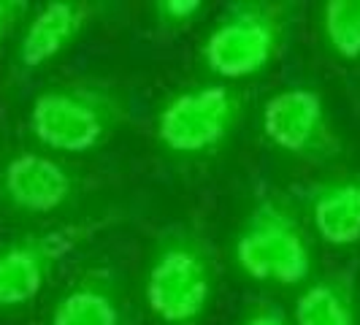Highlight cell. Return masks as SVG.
Instances as JSON below:
<instances>
[{
	"label": "cell",
	"instance_id": "obj_2",
	"mask_svg": "<svg viewBox=\"0 0 360 325\" xmlns=\"http://www.w3.org/2000/svg\"><path fill=\"white\" fill-rule=\"evenodd\" d=\"M125 117V103L111 87L71 82L38 92L30 106V133L54 152L84 155L106 144Z\"/></svg>",
	"mask_w": 360,
	"mask_h": 325
},
{
	"label": "cell",
	"instance_id": "obj_15",
	"mask_svg": "<svg viewBox=\"0 0 360 325\" xmlns=\"http://www.w3.org/2000/svg\"><path fill=\"white\" fill-rule=\"evenodd\" d=\"M241 325H290L288 317L282 314L279 307H271V304H260V307L250 309V314L244 317Z\"/></svg>",
	"mask_w": 360,
	"mask_h": 325
},
{
	"label": "cell",
	"instance_id": "obj_8",
	"mask_svg": "<svg viewBox=\"0 0 360 325\" xmlns=\"http://www.w3.org/2000/svg\"><path fill=\"white\" fill-rule=\"evenodd\" d=\"M0 193L17 212L52 215L76 193V177L49 155L19 152L0 171Z\"/></svg>",
	"mask_w": 360,
	"mask_h": 325
},
{
	"label": "cell",
	"instance_id": "obj_1",
	"mask_svg": "<svg viewBox=\"0 0 360 325\" xmlns=\"http://www.w3.org/2000/svg\"><path fill=\"white\" fill-rule=\"evenodd\" d=\"M217 260L195 228H174L149 257L144 298L158 325H200L212 304Z\"/></svg>",
	"mask_w": 360,
	"mask_h": 325
},
{
	"label": "cell",
	"instance_id": "obj_16",
	"mask_svg": "<svg viewBox=\"0 0 360 325\" xmlns=\"http://www.w3.org/2000/svg\"><path fill=\"white\" fill-rule=\"evenodd\" d=\"M27 6L25 3H14V0H0V41L8 36V30L17 25V19L22 17Z\"/></svg>",
	"mask_w": 360,
	"mask_h": 325
},
{
	"label": "cell",
	"instance_id": "obj_9",
	"mask_svg": "<svg viewBox=\"0 0 360 325\" xmlns=\"http://www.w3.org/2000/svg\"><path fill=\"white\" fill-rule=\"evenodd\" d=\"M122 285L111 266H92L76 276L52 309L49 325H125Z\"/></svg>",
	"mask_w": 360,
	"mask_h": 325
},
{
	"label": "cell",
	"instance_id": "obj_13",
	"mask_svg": "<svg viewBox=\"0 0 360 325\" xmlns=\"http://www.w3.org/2000/svg\"><path fill=\"white\" fill-rule=\"evenodd\" d=\"M323 38L339 60H360V0H328L320 14Z\"/></svg>",
	"mask_w": 360,
	"mask_h": 325
},
{
	"label": "cell",
	"instance_id": "obj_14",
	"mask_svg": "<svg viewBox=\"0 0 360 325\" xmlns=\"http://www.w3.org/2000/svg\"><path fill=\"white\" fill-rule=\"evenodd\" d=\"M203 11L200 0H158L155 3V17L160 30H181L190 22H195Z\"/></svg>",
	"mask_w": 360,
	"mask_h": 325
},
{
	"label": "cell",
	"instance_id": "obj_3",
	"mask_svg": "<svg viewBox=\"0 0 360 325\" xmlns=\"http://www.w3.org/2000/svg\"><path fill=\"white\" fill-rule=\"evenodd\" d=\"M236 266L255 282L301 285L311 274V250L298 217L276 196H260L236 236Z\"/></svg>",
	"mask_w": 360,
	"mask_h": 325
},
{
	"label": "cell",
	"instance_id": "obj_11",
	"mask_svg": "<svg viewBox=\"0 0 360 325\" xmlns=\"http://www.w3.org/2000/svg\"><path fill=\"white\" fill-rule=\"evenodd\" d=\"M307 209L314 231L325 244H360V177L314 181L307 190Z\"/></svg>",
	"mask_w": 360,
	"mask_h": 325
},
{
	"label": "cell",
	"instance_id": "obj_6",
	"mask_svg": "<svg viewBox=\"0 0 360 325\" xmlns=\"http://www.w3.org/2000/svg\"><path fill=\"white\" fill-rule=\"evenodd\" d=\"M241 92L228 84H198L171 95L158 111V144L174 158H203L228 141L241 120Z\"/></svg>",
	"mask_w": 360,
	"mask_h": 325
},
{
	"label": "cell",
	"instance_id": "obj_7",
	"mask_svg": "<svg viewBox=\"0 0 360 325\" xmlns=\"http://www.w3.org/2000/svg\"><path fill=\"white\" fill-rule=\"evenodd\" d=\"M260 130L274 149L298 160L325 162L342 152V139L330 122L323 95L311 87L274 92L260 111Z\"/></svg>",
	"mask_w": 360,
	"mask_h": 325
},
{
	"label": "cell",
	"instance_id": "obj_12",
	"mask_svg": "<svg viewBox=\"0 0 360 325\" xmlns=\"http://www.w3.org/2000/svg\"><path fill=\"white\" fill-rule=\"evenodd\" d=\"M295 325H360L355 271H336L311 282L295 301Z\"/></svg>",
	"mask_w": 360,
	"mask_h": 325
},
{
	"label": "cell",
	"instance_id": "obj_5",
	"mask_svg": "<svg viewBox=\"0 0 360 325\" xmlns=\"http://www.w3.org/2000/svg\"><path fill=\"white\" fill-rule=\"evenodd\" d=\"M125 222L122 212L82 217L44 234H27L0 247V309L22 307L33 301L49 282L54 269L95 236Z\"/></svg>",
	"mask_w": 360,
	"mask_h": 325
},
{
	"label": "cell",
	"instance_id": "obj_10",
	"mask_svg": "<svg viewBox=\"0 0 360 325\" xmlns=\"http://www.w3.org/2000/svg\"><path fill=\"white\" fill-rule=\"evenodd\" d=\"M92 8L87 3L52 0L38 11L19 41V65L33 71L65 52L76 38L87 30Z\"/></svg>",
	"mask_w": 360,
	"mask_h": 325
},
{
	"label": "cell",
	"instance_id": "obj_4",
	"mask_svg": "<svg viewBox=\"0 0 360 325\" xmlns=\"http://www.w3.org/2000/svg\"><path fill=\"white\" fill-rule=\"evenodd\" d=\"M288 27L290 14L282 6L236 3L203 38V65L228 82L257 76L285 49Z\"/></svg>",
	"mask_w": 360,
	"mask_h": 325
}]
</instances>
